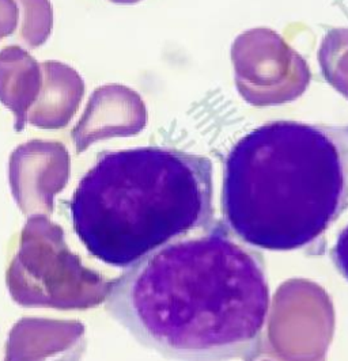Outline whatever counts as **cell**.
<instances>
[{"mask_svg":"<svg viewBox=\"0 0 348 361\" xmlns=\"http://www.w3.org/2000/svg\"><path fill=\"white\" fill-rule=\"evenodd\" d=\"M270 303L263 257L232 239L220 223L148 254L105 295L113 321L173 361L253 359Z\"/></svg>","mask_w":348,"mask_h":361,"instance_id":"6da1fadb","label":"cell"},{"mask_svg":"<svg viewBox=\"0 0 348 361\" xmlns=\"http://www.w3.org/2000/svg\"><path fill=\"white\" fill-rule=\"evenodd\" d=\"M347 208L348 126L267 123L226 158L223 226L245 245L309 249Z\"/></svg>","mask_w":348,"mask_h":361,"instance_id":"7a4b0ae2","label":"cell"},{"mask_svg":"<svg viewBox=\"0 0 348 361\" xmlns=\"http://www.w3.org/2000/svg\"><path fill=\"white\" fill-rule=\"evenodd\" d=\"M68 211L86 250L108 267L127 269L218 223L212 162L162 147L104 152L79 182Z\"/></svg>","mask_w":348,"mask_h":361,"instance_id":"3957f363","label":"cell"},{"mask_svg":"<svg viewBox=\"0 0 348 361\" xmlns=\"http://www.w3.org/2000/svg\"><path fill=\"white\" fill-rule=\"evenodd\" d=\"M146 106L138 92L121 85H107L92 94L73 130L78 152L101 139L132 136L146 127Z\"/></svg>","mask_w":348,"mask_h":361,"instance_id":"277c9868","label":"cell"},{"mask_svg":"<svg viewBox=\"0 0 348 361\" xmlns=\"http://www.w3.org/2000/svg\"><path fill=\"white\" fill-rule=\"evenodd\" d=\"M42 87L26 121L44 129L66 127L78 110L85 92L83 80L76 71L57 61L41 63Z\"/></svg>","mask_w":348,"mask_h":361,"instance_id":"5b68a950","label":"cell"},{"mask_svg":"<svg viewBox=\"0 0 348 361\" xmlns=\"http://www.w3.org/2000/svg\"><path fill=\"white\" fill-rule=\"evenodd\" d=\"M42 68L19 47L0 51V102L16 116V130H22L26 114L36 104L42 87Z\"/></svg>","mask_w":348,"mask_h":361,"instance_id":"8992f818","label":"cell"},{"mask_svg":"<svg viewBox=\"0 0 348 361\" xmlns=\"http://www.w3.org/2000/svg\"><path fill=\"white\" fill-rule=\"evenodd\" d=\"M20 14V39L30 48L44 44L52 29V8L48 0H17Z\"/></svg>","mask_w":348,"mask_h":361,"instance_id":"52a82bcc","label":"cell"},{"mask_svg":"<svg viewBox=\"0 0 348 361\" xmlns=\"http://www.w3.org/2000/svg\"><path fill=\"white\" fill-rule=\"evenodd\" d=\"M19 18L17 0H0V39L18 27Z\"/></svg>","mask_w":348,"mask_h":361,"instance_id":"ba28073f","label":"cell"},{"mask_svg":"<svg viewBox=\"0 0 348 361\" xmlns=\"http://www.w3.org/2000/svg\"><path fill=\"white\" fill-rule=\"evenodd\" d=\"M330 258L335 268L348 281V224L337 235L330 249Z\"/></svg>","mask_w":348,"mask_h":361,"instance_id":"9c48e42d","label":"cell"},{"mask_svg":"<svg viewBox=\"0 0 348 361\" xmlns=\"http://www.w3.org/2000/svg\"><path fill=\"white\" fill-rule=\"evenodd\" d=\"M83 350H85V345H82V343H76L75 346L70 348L64 353L56 356L55 359L47 361H80V356L83 355Z\"/></svg>","mask_w":348,"mask_h":361,"instance_id":"30bf717a","label":"cell"},{"mask_svg":"<svg viewBox=\"0 0 348 361\" xmlns=\"http://www.w3.org/2000/svg\"><path fill=\"white\" fill-rule=\"evenodd\" d=\"M112 1H116V3H136L139 0H112Z\"/></svg>","mask_w":348,"mask_h":361,"instance_id":"8fae6325","label":"cell"}]
</instances>
